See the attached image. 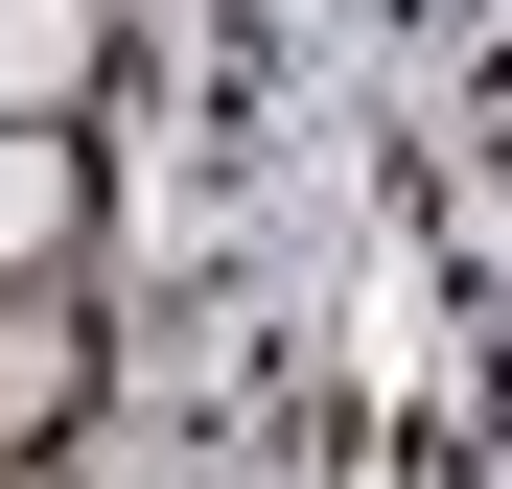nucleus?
<instances>
[{"mask_svg":"<svg viewBox=\"0 0 512 489\" xmlns=\"http://www.w3.org/2000/svg\"><path fill=\"white\" fill-rule=\"evenodd\" d=\"M70 420H94V326H70V303H24V280H0V466H47Z\"/></svg>","mask_w":512,"mask_h":489,"instance_id":"1","label":"nucleus"},{"mask_svg":"<svg viewBox=\"0 0 512 489\" xmlns=\"http://www.w3.org/2000/svg\"><path fill=\"white\" fill-rule=\"evenodd\" d=\"M70 233H94V140L70 117H0V280H47Z\"/></svg>","mask_w":512,"mask_h":489,"instance_id":"2","label":"nucleus"}]
</instances>
